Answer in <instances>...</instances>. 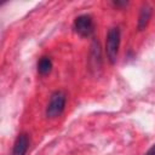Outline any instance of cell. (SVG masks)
I'll return each mask as SVG.
<instances>
[{"label": "cell", "mask_w": 155, "mask_h": 155, "mask_svg": "<svg viewBox=\"0 0 155 155\" xmlns=\"http://www.w3.org/2000/svg\"><path fill=\"white\" fill-rule=\"evenodd\" d=\"M52 65L53 64H52L51 58L47 57V56H44L38 61V73L40 75H46V74H48L51 71Z\"/></svg>", "instance_id": "obj_6"}, {"label": "cell", "mask_w": 155, "mask_h": 155, "mask_svg": "<svg viewBox=\"0 0 155 155\" xmlns=\"http://www.w3.org/2000/svg\"><path fill=\"white\" fill-rule=\"evenodd\" d=\"M120 42H121L120 28L119 27L110 28L107 34V40H105V52H107V58L110 62V64H115L117 61Z\"/></svg>", "instance_id": "obj_1"}, {"label": "cell", "mask_w": 155, "mask_h": 155, "mask_svg": "<svg viewBox=\"0 0 155 155\" xmlns=\"http://www.w3.org/2000/svg\"><path fill=\"white\" fill-rule=\"evenodd\" d=\"M74 31L80 35L81 38H88L94 31V24L93 19L90 15H80L74 19L73 23Z\"/></svg>", "instance_id": "obj_3"}, {"label": "cell", "mask_w": 155, "mask_h": 155, "mask_svg": "<svg viewBox=\"0 0 155 155\" xmlns=\"http://www.w3.org/2000/svg\"><path fill=\"white\" fill-rule=\"evenodd\" d=\"M151 13H153V7L149 4H143L139 11V16H138V23H137L138 30L142 31L148 27L149 21L151 18Z\"/></svg>", "instance_id": "obj_5"}, {"label": "cell", "mask_w": 155, "mask_h": 155, "mask_svg": "<svg viewBox=\"0 0 155 155\" xmlns=\"http://www.w3.org/2000/svg\"><path fill=\"white\" fill-rule=\"evenodd\" d=\"M113 5H115V6H125V5H127V2L126 1H113Z\"/></svg>", "instance_id": "obj_8"}, {"label": "cell", "mask_w": 155, "mask_h": 155, "mask_svg": "<svg viewBox=\"0 0 155 155\" xmlns=\"http://www.w3.org/2000/svg\"><path fill=\"white\" fill-rule=\"evenodd\" d=\"M29 143H30L29 134L25 132L19 133L13 143L12 155H27L28 149H29Z\"/></svg>", "instance_id": "obj_4"}, {"label": "cell", "mask_w": 155, "mask_h": 155, "mask_svg": "<svg viewBox=\"0 0 155 155\" xmlns=\"http://www.w3.org/2000/svg\"><path fill=\"white\" fill-rule=\"evenodd\" d=\"M65 104H67V94L63 91H54L51 94L50 101L47 103L46 116L47 117H57V116H59L64 111Z\"/></svg>", "instance_id": "obj_2"}, {"label": "cell", "mask_w": 155, "mask_h": 155, "mask_svg": "<svg viewBox=\"0 0 155 155\" xmlns=\"http://www.w3.org/2000/svg\"><path fill=\"white\" fill-rule=\"evenodd\" d=\"M144 155H155V143L150 147V149H149Z\"/></svg>", "instance_id": "obj_7"}]
</instances>
